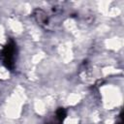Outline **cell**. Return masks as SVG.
I'll list each match as a JSON object with an SVG mask.
<instances>
[{
	"label": "cell",
	"mask_w": 124,
	"mask_h": 124,
	"mask_svg": "<svg viewBox=\"0 0 124 124\" xmlns=\"http://www.w3.org/2000/svg\"><path fill=\"white\" fill-rule=\"evenodd\" d=\"M2 59L4 65L9 68L13 69L15 66V59H16V45L14 42L8 43L2 51Z\"/></svg>",
	"instance_id": "6da1fadb"
},
{
	"label": "cell",
	"mask_w": 124,
	"mask_h": 124,
	"mask_svg": "<svg viewBox=\"0 0 124 124\" xmlns=\"http://www.w3.org/2000/svg\"><path fill=\"white\" fill-rule=\"evenodd\" d=\"M46 124H49V123H46Z\"/></svg>",
	"instance_id": "7a4b0ae2"
}]
</instances>
